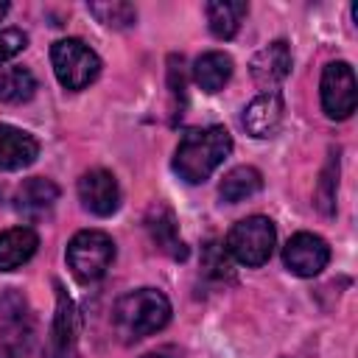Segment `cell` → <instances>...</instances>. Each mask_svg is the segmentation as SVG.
<instances>
[{
  "label": "cell",
  "mask_w": 358,
  "mask_h": 358,
  "mask_svg": "<svg viewBox=\"0 0 358 358\" xmlns=\"http://www.w3.org/2000/svg\"><path fill=\"white\" fill-rule=\"evenodd\" d=\"M148 232H151V241L171 257L176 260H185L187 257V246L182 243L179 232H176V221H173V213L168 207H154L151 215H148Z\"/></svg>",
  "instance_id": "cell-16"
},
{
  "label": "cell",
  "mask_w": 358,
  "mask_h": 358,
  "mask_svg": "<svg viewBox=\"0 0 358 358\" xmlns=\"http://www.w3.org/2000/svg\"><path fill=\"white\" fill-rule=\"evenodd\" d=\"M87 8H90V14H92L98 22H103V25H109V28H129V25H134V20H137V8H134L131 3H123V0L90 3Z\"/></svg>",
  "instance_id": "cell-21"
},
{
  "label": "cell",
  "mask_w": 358,
  "mask_h": 358,
  "mask_svg": "<svg viewBox=\"0 0 358 358\" xmlns=\"http://www.w3.org/2000/svg\"><path fill=\"white\" fill-rule=\"evenodd\" d=\"M260 187H263L260 171L252 168V165H238V168H232V171L221 179L218 196H221V201H227V204H238V201H243V199H252Z\"/></svg>",
  "instance_id": "cell-19"
},
{
  "label": "cell",
  "mask_w": 358,
  "mask_h": 358,
  "mask_svg": "<svg viewBox=\"0 0 358 358\" xmlns=\"http://www.w3.org/2000/svg\"><path fill=\"white\" fill-rule=\"evenodd\" d=\"M171 319V302L157 288H137L117 299L115 305V327L129 341L145 338L162 330Z\"/></svg>",
  "instance_id": "cell-2"
},
{
  "label": "cell",
  "mask_w": 358,
  "mask_h": 358,
  "mask_svg": "<svg viewBox=\"0 0 358 358\" xmlns=\"http://www.w3.org/2000/svg\"><path fill=\"white\" fill-rule=\"evenodd\" d=\"M6 14H8V3H6V0H0V20H3Z\"/></svg>",
  "instance_id": "cell-26"
},
{
  "label": "cell",
  "mask_w": 358,
  "mask_h": 358,
  "mask_svg": "<svg viewBox=\"0 0 358 358\" xmlns=\"http://www.w3.org/2000/svg\"><path fill=\"white\" fill-rule=\"evenodd\" d=\"M249 73H252L257 87H263L266 92H274V87L282 84L285 76L291 73V50H288V45L282 39H277V42L260 48L249 62Z\"/></svg>",
  "instance_id": "cell-10"
},
{
  "label": "cell",
  "mask_w": 358,
  "mask_h": 358,
  "mask_svg": "<svg viewBox=\"0 0 358 358\" xmlns=\"http://www.w3.org/2000/svg\"><path fill=\"white\" fill-rule=\"evenodd\" d=\"M336 187H338V157L327 162V168L322 171L319 187H316V204L324 215H330L336 210Z\"/></svg>",
  "instance_id": "cell-23"
},
{
  "label": "cell",
  "mask_w": 358,
  "mask_h": 358,
  "mask_svg": "<svg viewBox=\"0 0 358 358\" xmlns=\"http://www.w3.org/2000/svg\"><path fill=\"white\" fill-rule=\"evenodd\" d=\"M201 268L213 280H229L232 277V263H229L227 246H221L218 241H207V246L201 249Z\"/></svg>",
  "instance_id": "cell-22"
},
{
  "label": "cell",
  "mask_w": 358,
  "mask_h": 358,
  "mask_svg": "<svg viewBox=\"0 0 358 358\" xmlns=\"http://www.w3.org/2000/svg\"><path fill=\"white\" fill-rule=\"evenodd\" d=\"M56 199H59L56 182H50L45 176H31L17 190V210L31 213V215H39V213L50 210L56 204Z\"/></svg>",
  "instance_id": "cell-18"
},
{
  "label": "cell",
  "mask_w": 358,
  "mask_h": 358,
  "mask_svg": "<svg viewBox=\"0 0 358 358\" xmlns=\"http://www.w3.org/2000/svg\"><path fill=\"white\" fill-rule=\"evenodd\" d=\"M322 109L333 120H344L355 112V73L347 62H330L322 70Z\"/></svg>",
  "instance_id": "cell-7"
},
{
  "label": "cell",
  "mask_w": 358,
  "mask_h": 358,
  "mask_svg": "<svg viewBox=\"0 0 358 358\" xmlns=\"http://www.w3.org/2000/svg\"><path fill=\"white\" fill-rule=\"evenodd\" d=\"M143 358H173L171 352H145Z\"/></svg>",
  "instance_id": "cell-25"
},
{
  "label": "cell",
  "mask_w": 358,
  "mask_h": 358,
  "mask_svg": "<svg viewBox=\"0 0 358 358\" xmlns=\"http://www.w3.org/2000/svg\"><path fill=\"white\" fill-rule=\"evenodd\" d=\"M115 260V241L101 229H81L67 243V266L76 280L95 282Z\"/></svg>",
  "instance_id": "cell-3"
},
{
  "label": "cell",
  "mask_w": 358,
  "mask_h": 358,
  "mask_svg": "<svg viewBox=\"0 0 358 358\" xmlns=\"http://www.w3.org/2000/svg\"><path fill=\"white\" fill-rule=\"evenodd\" d=\"M56 319H53V352L56 358H67L73 355L76 347V308L70 302V296L62 291V285H56Z\"/></svg>",
  "instance_id": "cell-17"
},
{
  "label": "cell",
  "mask_w": 358,
  "mask_h": 358,
  "mask_svg": "<svg viewBox=\"0 0 358 358\" xmlns=\"http://www.w3.org/2000/svg\"><path fill=\"white\" fill-rule=\"evenodd\" d=\"M277 229L266 215H249L238 221L227 235V252L243 266H263L274 252Z\"/></svg>",
  "instance_id": "cell-5"
},
{
  "label": "cell",
  "mask_w": 358,
  "mask_h": 358,
  "mask_svg": "<svg viewBox=\"0 0 358 358\" xmlns=\"http://www.w3.org/2000/svg\"><path fill=\"white\" fill-rule=\"evenodd\" d=\"M25 45H28V36H25L20 28L0 31V64H3V62H8L11 56H17Z\"/></svg>",
  "instance_id": "cell-24"
},
{
  "label": "cell",
  "mask_w": 358,
  "mask_h": 358,
  "mask_svg": "<svg viewBox=\"0 0 358 358\" xmlns=\"http://www.w3.org/2000/svg\"><path fill=\"white\" fill-rule=\"evenodd\" d=\"M232 78V59L221 50H210L201 53L193 64V81L204 90V92H218L224 90V84Z\"/></svg>",
  "instance_id": "cell-15"
},
{
  "label": "cell",
  "mask_w": 358,
  "mask_h": 358,
  "mask_svg": "<svg viewBox=\"0 0 358 358\" xmlns=\"http://www.w3.org/2000/svg\"><path fill=\"white\" fill-rule=\"evenodd\" d=\"M39 238L31 227H11L0 232V271H14L36 255Z\"/></svg>",
  "instance_id": "cell-13"
},
{
  "label": "cell",
  "mask_w": 358,
  "mask_h": 358,
  "mask_svg": "<svg viewBox=\"0 0 358 358\" xmlns=\"http://www.w3.org/2000/svg\"><path fill=\"white\" fill-rule=\"evenodd\" d=\"M78 199L92 215L106 218L120 207L117 179L103 168H92L78 179Z\"/></svg>",
  "instance_id": "cell-9"
},
{
  "label": "cell",
  "mask_w": 358,
  "mask_h": 358,
  "mask_svg": "<svg viewBox=\"0 0 358 358\" xmlns=\"http://www.w3.org/2000/svg\"><path fill=\"white\" fill-rule=\"evenodd\" d=\"M31 341H34V322L28 313V302L14 288H8L6 296L0 299V350L8 358H25Z\"/></svg>",
  "instance_id": "cell-6"
},
{
  "label": "cell",
  "mask_w": 358,
  "mask_h": 358,
  "mask_svg": "<svg viewBox=\"0 0 358 358\" xmlns=\"http://www.w3.org/2000/svg\"><path fill=\"white\" fill-rule=\"evenodd\" d=\"M249 6L243 0H213L204 6V14H207V25L213 31V36L218 39H232L246 17Z\"/></svg>",
  "instance_id": "cell-14"
},
{
  "label": "cell",
  "mask_w": 358,
  "mask_h": 358,
  "mask_svg": "<svg viewBox=\"0 0 358 358\" xmlns=\"http://www.w3.org/2000/svg\"><path fill=\"white\" fill-rule=\"evenodd\" d=\"M282 115H285V106H282V98L277 92H260L246 109H243V129L246 134L257 137V140H266V137H274L277 129L282 126Z\"/></svg>",
  "instance_id": "cell-11"
},
{
  "label": "cell",
  "mask_w": 358,
  "mask_h": 358,
  "mask_svg": "<svg viewBox=\"0 0 358 358\" xmlns=\"http://www.w3.org/2000/svg\"><path fill=\"white\" fill-rule=\"evenodd\" d=\"M36 92V78L25 67H8L0 76V101L3 103H25Z\"/></svg>",
  "instance_id": "cell-20"
},
{
  "label": "cell",
  "mask_w": 358,
  "mask_h": 358,
  "mask_svg": "<svg viewBox=\"0 0 358 358\" xmlns=\"http://www.w3.org/2000/svg\"><path fill=\"white\" fill-rule=\"evenodd\" d=\"M330 260V246L313 232H296L282 249V263L296 277H316Z\"/></svg>",
  "instance_id": "cell-8"
},
{
  "label": "cell",
  "mask_w": 358,
  "mask_h": 358,
  "mask_svg": "<svg viewBox=\"0 0 358 358\" xmlns=\"http://www.w3.org/2000/svg\"><path fill=\"white\" fill-rule=\"evenodd\" d=\"M50 62H53V73H56L59 84L67 87V90H84L101 73L98 53L90 45H84L81 39H59V42H53Z\"/></svg>",
  "instance_id": "cell-4"
},
{
  "label": "cell",
  "mask_w": 358,
  "mask_h": 358,
  "mask_svg": "<svg viewBox=\"0 0 358 358\" xmlns=\"http://www.w3.org/2000/svg\"><path fill=\"white\" fill-rule=\"evenodd\" d=\"M39 157V143L34 134L0 123V171H20L28 168Z\"/></svg>",
  "instance_id": "cell-12"
},
{
  "label": "cell",
  "mask_w": 358,
  "mask_h": 358,
  "mask_svg": "<svg viewBox=\"0 0 358 358\" xmlns=\"http://www.w3.org/2000/svg\"><path fill=\"white\" fill-rule=\"evenodd\" d=\"M232 151V134L224 126H207L187 131L173 154V171L179 179L199 185L204 182Z\"/></svg>",
  "instance_id": "cell-1"
}]
</instances>
